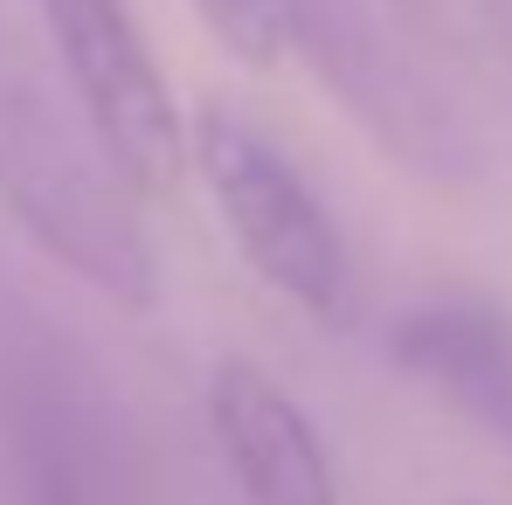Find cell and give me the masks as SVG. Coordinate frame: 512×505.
Masks as SVG:
<instances>
[{
	"mask_svg": "<svg viewBox=\"0 0 512 505\" xmlns=\"http://www.w3.org/2000/svg\"><path fill=\"white\" fill-rule=\"evenodd\" d=\"M187 160L256 277L277 298H291L305 319L353 326V312H360L353 250H346L333 208L319 201V187L298 173V160L229 104H208L187 125Z\"/></svg>",
	"mask_w": 512,
	"mask_h": 505,
	"instance_id": "obj_4",
	"label": "cell"
},
{
	"mask_svg": "<svg viewBox=\"0 0 512 505\" xmlns=\"http://www.w3.org/2000/svg\"><path fill=\"white\" fill-rule=\"evenodd\" d=\"M201 28L236 56V63H277L284 56V21H291V0H194Z\"/></svg>",
	"mask_w": 512,
	"mask_h": 505,
	"instance_id": "obj_8",
	"label": "cell"
},
{
	"mask_svg": "<svg viewBox=\"0 0 512 505\" xmlns=\"http://www.w3.org/2000/svg\"><path fill=\"white\" fill-rule=\"evenodd\" d=\"M7 505H160L153 450L104 360L56 319L0 305Z\"/></svg>",
	"mask_w": 512,
	"mask_h": 505,
	"instance_id": "obj_2",
	"label": "cell"
},
{
	"mask_svg": "<svg viewBox=\"0 0 512 505\" xmlns=\"http://www.w3.org/2000/svg\"><path fill=\"white\" fill-rule=\"evenodd\" d=\"M284 49L305 56V70L388 153V167L429 187L485 180V125L450 77V56L395 0H291Z\"/></svg>",
	"mask_w": 512,
	"mask_h": 505,
	"instance_id": "obj_3",
	"label": "cell"
},
{
	"mask_svg": "<svg viewBox=\"0 0 512 505\" xmlns=\"http://www.w3.org/2000/svg\"><path fill=\"white\" fill-rule=\"evenodd\" d=\"M0 208L7 222L97 298L146 312L160 298V256L132 208L125 173L90 132L84 104L0 0Z\"/></svg>",
	"mask_w": 512,
	"mask_h": 505,
	"instance_id": "obj_1",
	"label": "cell"
},
{
	"mask_svg": "<svg viewBox=\"0 0 512 505\" xmlns=\"http://www.w3.org/2000/svg\"><path fill=\"white\" fill-rule=\"evenodd\" d=\"M49 63L84 104L90 132L132 194H167L187 167V125L146 49V28L125 0H28Z\"/></svg>",
	"mask_w": 512,
	"mask_h": 505,
	"instance_id": "obj_5",
	"label": "cell"
},
{
	"mask_svg": "<svg viewBox=\"0 0 512 505\" xmlns=\"http://www.w3.org/2000/svg\"><path fill=\"white\" fill-rule=\"evenodd\" d=\"M208 436L243 505H340V478H333L319 422L298 409V395L270 367L222 360L208 374Z\"/></svg>",
	"mask_w": 512,
	"mask_h": 505,
	"instance_id": "obj_7",
	"label": "cell"
},
{
	"mask_svg": "<svg viewBox=\"0 0 512 505\" xmlns=\"http://www.w3.org/2000/svg\"><path fill=\"white\" fill-rule=\"evenodd\" d=\"M388 360L512 457V312L471 291H436L388 319Z\"/></svg>",
	"mask_w": 512,
	"mask_h": 505,
	"instance_id": "obj_6",
	"label": "cell"
}]
</instances>
